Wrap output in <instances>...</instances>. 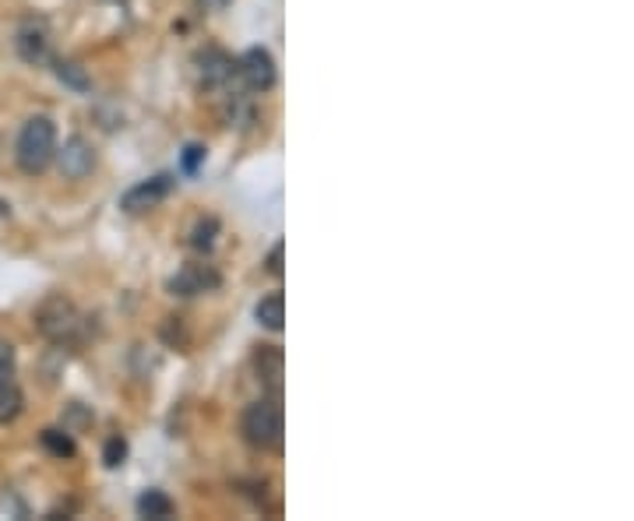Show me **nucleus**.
<instances>
[{
    "mask_svg": "<svg viewBox=\"0 0 634 521\" xmlns=\"http://www.w3.org/2000/svg\"><path fill=\"white\" fill-rule=\"evenodd\" d=\"M205 162V148L202 145H187L183 148V173H197V166Z\"/></svg>",
    "mask_w": 634,
    "mask_h": 521,
    "instance_id": "14",
    "label": "nucleus"
},
{
    "mask_svg": "<svg viewBox=\"0 0 634 521\" xmlns=\"http://www.w3.org/2000/svg\"><path fill=\"white\" fill-rule=\"evenodd\" d=\"M39 328L47 338H53V342H64V338H70L78 328L75 307H70L67 300H61V296H53V300H47L39 307Z\"/></svg>",
    "mask_w": 634,
    "mask_h": 521,
    "instance_id": "4",
    "label": "nucleus"
},
{
    "mask_svg": "<svg viewBox=\"0 0 634 521\" xmlns=\"http://www.w3.org/2000/svg\"><path fill=\"white\" fill-rule=\"evenodd\" d=\"M56 155V127L50 117L25 120L18 134V166L25 173H42Z\"/></svg>",
    "mask_w": 634,
    "mask_h": 521,
    "instance_id": "1",
    "label": "nucleus"
},
{
    "mask_svg": "<svg viewBox=\"0 0 634 521\" xmlns=\"http://www.w3.org/2000/svg\"><path fill=\"white\" fill-rule=\"evenodd\" d=\"M244 433L258 451L282 447V405L279 399H261L244 413Z\"/></svg>",
    "mask_w": 634,
    "mask_h": 521,
    "instance_id": "2",
    "label": "nucleus"
},
{
    "mask_svg": "<svg viewBox=\"0 0 634 521\" xmlns=\"http://www.w3.org/2000/svg\"><path fill=\"white\" fill-rule=\"evenodd\" d=\"M56 162H61V173L67 180H81V177H89L92 173V166H95V148L89 145L85 138H67L64 141V148L53 155Z\"/></svg>",
    "mask_w": 634,
    "mask_h": 521,
    "instance_id": "6",
    "label": "nucleus"
},
{
    "mask_svg": "<svg viewBox=\"0 0 634 521\" xmlns=\"http://www.w3.org/2000/svg\"><path fill=\"white\" fill-rule=\"evenodd\" d=\"M11 374H14V352L8 342H0V385H11Z\"/></svg>",
    "mask_w": 634,
    "mask_h": 521,
    "instance_id": "15",
    "label": "nucleus"
},
{
    "mask_svg": "<svg viewBox=\"0 0 634 521\" xmlns=\"http://www.w3.org/2000/svg\"><path fill=\"white\" fill-rule=\"evenodd\" d=\"M219 286V272L211 264H187L183 272L169 282V289L180 296H194V292H208Z\"/></svg>",
    "mask_w": 634,
    "mask_h": 521,
    "instance_id": "7",
    "label": "nucleus"
},
{
    "mask_svg": "<svg viewBox=\"0 0 634 521\" xmlns=\"http://www.w3.org/2000/svg\"><path fill=\"white\" fill-rule=\"evenodd\" d=\"M268 272H272V275H282V244H275L272 253H268Z\"/></svg>",
    "mask_w": 634,
    "mask_h": 521,
    "instance_id": "18",
    "label": "nucleus"
},
{
    "mask_svg": "<svg viewBox=\"0 0 634 521\" xmlns=\"http://www.w3.org/2000/svg\"><path fill=\"white\" fill-rule=\"evenodd\" d=\"M236 75H240V81H244L250 92H268L275 84V61H272V53L261 50V47L247 50L236 61Z\"/></svg>",
    "mask_w": 634,
    "mask_h": 521,
    "instance_id": "3",
    "label": "nucleus"
},
{
    "mask_svg": "<svg viewBox=\"0 0 634 521\" xmlns=\"http://www.w3.org/2000/svg\"><path fill=\"white\" fill-rule=\"evenodd\" d=\"M216 230H219V222L216 219H208V222H202L194 230V247L197 250H208L211 247V239H216Z\"/></svg>",
    "mask_w": 634,
    "mask_h": 521,
    "instance_id": "13",
    "label": "nucleus"
},
{
    "mask_svg": "<svg viewBox=\"0 0 634 521\" xmlns=\"http://www.w3.org/2000/svg\"><path fill=\"white\" fill-rule=\"evenodd\" d=\"M169 191H173V177H169V173L152 177V180H141L138 187H131V191L124 194L120 208L131 211V216H138V211H148V208H155L159 201H166Z\"/></svg>",
    "mask_w": 634,
    "mask_h": 521,
    "instance_id": "5",
    "label": "nucleus"
},
{
    "mask_svg": "<svg viewBox=\"0 0 634 521\" xmlns=\"http://www.w3.org/2000/svg\"><path fill=\"white\" fill-rule=\"evenodd\" d=\"M124 455H127V444L120 441V437H109V444H106V465L109 469H117V465L124 461Z\"/></svg>",
    "mask_w": 634,
    "mask_h": 521,
    "instance_id": "16",
    "label": "nucleus"
},
{
    "mask_svg": "<svg viewBox=\"0 0 634 521\" xmlns=\"http://www.w3.org/2000/svg\"><path fill=\"white\" fill-rule=\"evenodd\" d=\"M205 4H208V8H225L230 0H205Z\"/></svg>",
    "mask_w": 634,
    "mask_h": 521,
    "instance_id": "19",
    "label": "nucleus"
},
{
    "mask_svg": "<svg viewBox=\"0 0 634 521\" xmlns=\"http://www.w3.org/2000/svg\"><path fill=\"white\" fill-rule=\"evenodd\" d=\"M42 444H47L50 451H56V455H75V444H70V437L67 433H61V430H47L42 433Z\"/></svg>",
    "mask_w": 634,
    "mask_h": 521,
    "instance_id": "12",
    "label": "nucleus"
},
{
    "mask_svg": "<svg viewBox=\"0 0 634 521\" xmlns=\"http://www.w3.org/2000/svg\"><path fill=\"white\" fill-rule=\"evenodd\" d=\"M18 50L28 64H39V61H47V53H50V39L47 32H42V25H33L28 22L22 32H18Z\"/></svg>",
    "mask_w": 634,
    "mask_h": 521,
    "instance_id": "8",
    "label": "nucleus"
},
{
    "mask_svg": "<svg viewBox=\"0 0 634 521\" xmlns=\"http://www.w3.org/2000/svg\"><path fill=\"white\" fill-rule=\"evenodd\" d=\"M254 317H258L261 328L282 331V321H286V300H282V292H268L264 300L254 307Z\"/></svg>",
    "mask_w": 634,
    "mask_h": 521,
    "instance_id": "10",
    "label": "nucleus"
},
{
    "mask_svg": "<svg viewBox=\"0 0 634 521\" xmlns=\"http://www.w3.org/2000/svg\"><path fill=\"white\" fill-rule=\"evenodd\" d=\"M56 75H61L64 81H70V84H78V89L89 84V81H85V75H78V64H61V67H56Z\"/></svg>",
    "mask_w": 634,
    "mask_h": 521,
    "instance_id": "17",
    "label": "nucleus"
},
{
    "mask_svg": "<svg viewBox=\"0 0 634 521\" xmlns=\"http://www.w3.org/2000/svg\"><path fill=\"white\" fill-rule=\"evenodd\" d=\"M138 515L141 518H169L173 515V500H169L163 490H148L138 497Z\"/></svg>",
    "mask_w": 634,
    "mask_h": 521,
    "instance_id": "11",
    "label": "nucleus"
},
{
    "mask_svg": "<svg viewBox=\"0 0 634 521\" xmlns=\"http://www.w3.org/2000/svg\"><path fill=\"white\" fill-rule=\"evenodd\" d=\"M233 75H236L233 56H225L219 50H208L202 56V78H205V84H225Z\"/></svg>",
    "mask_w": 634,
    "mask_h": 521,
    "instance_id": "9",
    "label": "nucleus"
}]
</instances>
